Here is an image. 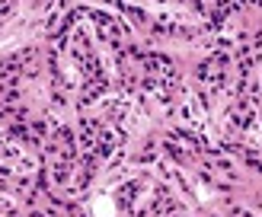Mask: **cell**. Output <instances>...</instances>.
<instances>
[{
  "label": "cell",
  "instance_id": "obj_1",
  "mask_svg": "<svg viewBox=\"0 0 262 217\" xmlns=\"http://www.w3.org/2000/svg\"><path fill=\"white\" fill-rule=\"evenodd\" d=\"M96 217H112V201L109 198H96Z\"/></svg>",
  "mask_w": 262,
  "mask_h": 217
}]
</instances>
